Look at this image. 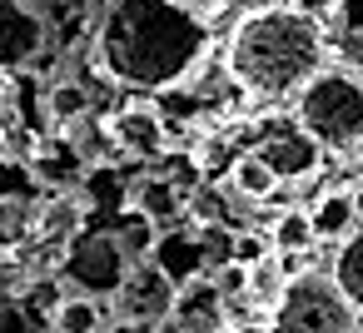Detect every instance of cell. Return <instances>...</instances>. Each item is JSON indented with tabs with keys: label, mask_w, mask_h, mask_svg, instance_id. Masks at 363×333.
Instances as JSON below:
<instances>
[{
	"label": "cell",
	"mask_w": 363,
	"mask_h": 333,
	"mask_svg": "<svg viewBox=\"0 0 363 333\" xmlns=\"http://www.w3.org/2000/svg\"><path fill=\"white\" fill-rule=\"evenodd\" d=\"M209 55V21L184 0H105L95 26L100 70L140 95L184 85Z\"/></svg>",
	"instance_id": "obj_1"
},
{
	"label": "cell",
	"mask_w": 363,
	"mask_h": 333,
	"mask_svg": "<svg viewBox=\"0 0 363 333\" xmlns=\"http://www.w3.org/2000/svg\"><path fill=\"white\" fill-rule=\"evenodd\" d=\"M328 30L303 6H264L244 11L224 40V70L234 90L254 105H279L298 95L308 75L328 65Z\"/></svg>",
	"instance_id": "obj_2"
},
{
	"label": "cell",
	"mask_w": 363,
	"mask_h": 333,
	"mask_svg": "<svg viewBox=\"0 0 363 333\" xmlns=\"http://www.w3.org/2000/svg\"><path fill=\"white\" fill-rule=\"evenodd\" d=\"M294 120L323 149H358L363 145V75L348 65H323L294 95Z\"/></svg>",
	"instance_id": "obj_3"
},
{
	"label": "cell",
	"mask_w": 363,
	"mask_h": 333,
	"mask_svg": "<svg viewBox=\"0 0 363 333\" xmlns=\"http://www.w3.org/2000/svg\"><path fill=\"white\" fill-rule=\"evenodd\" d=\"M353 323H358V308L338 288L333 269L289 273L284 293L269 303V328H279V333H353Z\"/></svg>",
	"instance_id": "obj_4"
},
{
	"label": "cell",
	"mask_w": 363,
	"mask_h": 333,
	"mask_svg": "<svg viewBox=\"0 0 363 333\" xmlns=\"http://www.w3.org/2000/svg\"><path fill=\"white\" fill-rule=\"evenodd\" d=\"M174 293H179V278L155 259H135L125 283L110 293V328L130 333V328H169V308H174Z\"/></svg>",
	"instance_id": "obj_5"
},
{
	"label": "cell",
	"mask_w": 363,
	"mask_h": 333,
	"mask_svg": "<svg viewBox=\"0 0 363 333\" xmlns=\"http://www.w3.org/2000/svg\"><path fill=\"white\" fill-rule=\"evenodd\" d=\"M130 249L120 244V234L110 229V234H75L65 249H60V278H65V288H75V293H90V298H110L120 283H125V273H130Z\"/></svg>",
	"instance_id": "obj_6"
},
{
	"label": "cell",
	"mask_w": 363,
	"mask_h": 333,
	"mask_svg": "<svg viewBox=\"0 0 363 333\" xmlns=\"http://www.w3.org/2000/svg\"><path fill=\"white\" fill-rule=\"evenodd\" d=\"M105 140L125 159H164L169 154V120L160 105H125L105 120Z\"/></svg>",
	"instance_id": "obj_7"
},
{
	"label": "cell",
	"mask_w": 363,
	"mask_h": 333,
	"mask_svg": "<svg viewBox=\"0 0 363 333\" xmlns=\"http://www.w3.org/2000/svg\"><path fill=\"white\" fill-rule=\"evenodd\" d=\"M169 328L174 333H219V328H229V293L219 288L214 273H199V278L179 283L174 308H169Z\"/></svg>",
	"instance_id": "obj_8"
},
{
	"label": "cell",
	"mask_w": 363,
	"mask_h": 333,
	"mask_svg": "<svg viewBox=\"0 0 363 333\" xmlns=\"http://www.w3.org/2000/svg\"><path fill=\"white\" fill-rule=\"evenodd\" d=\"M45 16L30 0H0V75L30 65L45 50Z\"/></svg>",
	"instance_id": "obj_9"
},
{
	"label": "cell",
	"mask_w": 363,
	"mask_h": 333,
	"mask_svg": "<svg viewBox=\"0 0 363 333\" xmlns=\"http://www.w3.org/2000/svg\"><path fill=\"white\" fill-rule=\"evenodd\" d=\"M318 149H323V145H318L298 120H294L289 130H264V140L254 145V154H264L279 179H303V174H313Z\"/></svg>",
	"instance_id": "obj_10"
},
{
	"label": "cell",
	"mask_w": 363,
	"mask_h": 333,
	"mask_svg": "<svg viewBox=\"0 0 363 333\" xmlns=\"http://www.w3.org/2000/svg\"><path fill=\"white\" fill-rule=\"evenodd\" d=\"M130 209L145 214V219H155L164 229V224H174L189 209V194H184V184L174 174H140L130 184Z\"/></svg>",
	"instance_id": "obj_11"
},
{
	"label": "cell",
	"mask_w": 363,
	"mask_h": 333,
	"mask_svg": "<svg viewBox=\"0 0 363 333\" xmlns=\"http://www.w3.org/2000/svg\"><path fill=\"white\" fill-rule=\"evenodd\" d=\"M85 214H90L85 199H75V194H50V199L35 209V239L50 244V249H65V244L85 229Z\"/></svg>",
	"instance_id": "obj_12"
},
{
	"label": "cell",
	"mask_w": 363,
	"mask_h": 333,
	"mask_svg": "<svg viewBox=\"0 0 363 333\" xmlns=\"http://www.w3.org/2000/svg\"><path fill=\"white\" fill-rule=\"evenodd\" d=\"M50 328L55 333H100V328H110V318H105V298H90V293H65L60 298V308L50 313Z\"/></svg>",
	"instance_id": "obj_13"
},
{
	"label": "cell",
	"mask_w": 363,
	"mask_h": 333,
	"mask_svg": "<svg viewBox=\"0 0 363 333\" xmlns=\"http://www.w3.org/2000/svg\"><path fill=\"white\" fill-rule=\"evenodd\" d=\"M279 184H284V179H279V174L269 169V159H264V154H254V149H249V154H239V159L229 164V189H234L239 199H249V204L269 199Z\"/></svg>",
	"instance_id": "obj_14"
},
{
	"label": "cell",
	"mask_w": 363,
	"mask_h": 333,
	"mask_svg": "<svg viewBox=\"0 0 363 333\" xmlns=\"http://www.w3.org/2000/svg\"><path fill=\"white\" fill-rule=\"evenodd\" d=\"M308 214H313V234H318V244H323V239H343V234L358 224L353 189H328V194H318V204H313Z\"/></svg>",
	"instance_id": "obj_15"
},
{
	"label": "cell",
	"mask_w": 363,
	"mask_h": 333,
	"mask_svg": "<svg viewBox=\"0 0 363 333\" xmlns=\"http://www.w3.org/2000/svg\"><path fill=\"white\" fill-rule=\"evenodd\" d=\"M333 278H338V288L353 298V308H363V229L353 234H343L338 239V254H333Z\"/></svg>",
	"instance_id": "obj_16"
},
{
	"label": "cell",
	"mask_w": 363,
	"mask_h": 333,
	"mask_svg": "<svg viewBox=\"0 0 363 333\" xmlns=\"http://www.w3.org/2000/svg\"><path fill=\"white\" fill-rule=\"evenodd\" d=\"M269 244L279 254H298V249H313L318 234H313V214L308 209H284L274 224H269Z\"/></svg>",
	"instance_id": "obj_17"
},
{
	"label": "cell",
	"mask_w": 363,
	"mask_h": 333,
	"mask_svg": "<svg viewBox=\"0 0 363 333\" xmlns=\"http://www.w3.org/2000/svg\"><path fill=\"white\" fill-rule=\"evenodd\" d=\"M45 115H50L55 125L85 120V115H90V90H85L80 80H55V85L45 90Z\"/></svg>",
	"instance_id": "obj_18"
},
{
	"label": "cell",
	"mask_w": 363,
	"mask_h": 333,
	"mask_svg": "<svg viewBox=\"0 0 363 333\" xmlns=\"http://www.w3.org/2000/svg\"><path fill=\"white\" fill-rule=\"evenodd\" d=\"M284 283H289V269H284V254H279V249L264 254L259 264H249V298H254L259 308H269V303L284 293Z\"/></svg>",
	"instance_id": "obj_19"
},
{
	"label": "cell",
	"mask_w": 363,
	"mask_h": 333,
	"mask_svg": "<svg viewBox=\"0 0 363 333\" xmlns=\"http://www.w3.org/2000/svg\"><path fill=\"white\" fill-rule=\"evenodd\" d=\"M155 229H160L155 219H145V214H135V209H130V214H125V224H120L115 234H120V244L130 249V259H145V254H155V249H160V234H155Z\"/></svg>",
	"instance_id": "obj_20"
},
{
	"label": "cell",
	"mask_w": 363,
	"mask_h": 333,
	"mask_svg": "<svg viewBox=\"0 0 363 333\" xmlns=\"http://www.w3.org/2000/svg\"><path fill=\"white\" fill-rule=\"evenodd\" d=\"M189 219L194 224H229V199L219 189H199V194H189Z\"/></svg>",
	"instance_id": "obj_21"
},
{
	"label": "cell",
	"mask_w": 363,
	"mask_h": 333,
	"mask_svg": "<svg viewBox=\"0 0 363 333\" xmlns=\"http://www.w3.org/2000/svg\"><path fill=\"white\" fill-rule=\"evenodd\" d=\"M264 254H274V244H269V229H244V234H234V264H259Z\"/></svg>",
	"instance_id": "obj_22"
},
{
	"label": "cell",
	"mask_w": 363,
	"mask_h": 333,
	"mask_svg": "<svg viewBox=\"0 0 363 333\" xmlns=\"http://www.w3.org/2000/svg\"><path fill=\"white\" fill-rule=\"evenodd\" d=\"M328 45L343 55V65H348V70H358V75H363V21H358V26H348V30H343L338 40H328Z\"/></svg>",
	"instance_id": "obj_23"
},
{
	"label": "cell",
	"mask_w": 363,
	"mask_h": 333,
	"mask_svg": "<svg viewBox=\"0 0 363 333\" xmlns=\"http://www.w3.org/2000/svg\"><path fill=\"white\" fill-rule=\"evenodd\" d=\"M11 125H16V120H11V105H6V95H0V140L11 135Z\"/></svg>",
	"instance_id": "obj_24"
},
{
	"label": "cell",
	"mask_w": 363,
	"mask_h": 333,
	"mask_svg": "<svg viewBox=\"0 0 363 333\" xmlns=\"http://www.w3.org/2000/svg\"><path fill=\"white\" fill-rule=\"evenodd\" d=\"M348 189H353V209H358V224H363V179H358V184H348Z\"/></svg>",
	"instance_id": "obj_25"
}]
</instances>
